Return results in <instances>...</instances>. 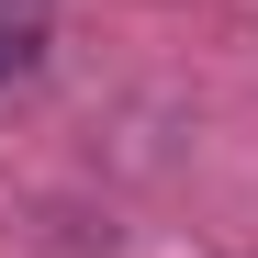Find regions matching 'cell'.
Listing matches in <instances>:
<instances>
[{"instance_id": "1", "label": "cell", "mask_w": 258, "mask_h": 258, "mask_svg": "<svg viewBox=\"0 0 258 258\" xmlns=\"http://www.w3.org/2000/svg\"><path fill=\"white\" fill-rule=\"evenodd\" d=\"M34 56H45V34H34L23 12H0V68H34Z\"/></svg>"}]
</instances>
